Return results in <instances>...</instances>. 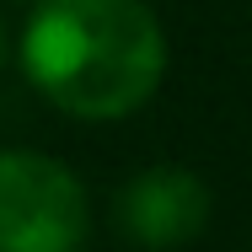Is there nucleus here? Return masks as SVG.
I'll return each mask as SVG.
<instances>
[{"mask_svg": "<svg viewBox=\"0 0 252 252\" xmlns=\"http://www.w3.org/2000/svg\"><path fill=\"white\" fill-rule=\"evenodd\" d=\"M86 242V188L38 151H0V252H75Z\"/></svg>", "mask_w": 252, "mask_h": 252, "instance_id": "2", "label": "nucleus"}, {"mask_svg": "<svg viewBox=\"0 0 252 252\" xmlns=\"http://www.w3.org/2000/svg\"><path fill=\"white\" fill-rule=\"evenodd\" d=\"M27 81L75 118H124L151 102L166 38L140 0H43L22 32Z\"/></svg>", "mask_w": 252, "mask_h": 252, "instance_id": "1", "label": "nucleus"}, {"mask_svg": "<svg viewBox=\"0 0 252 252\" xmlns=\"http://www.w3.org/2000/svg\"><path fill=\"white\" fill-rule=\"evenodd\" d=\"M0 64H5V22H0Z\"/></svg>", "mask_w": 252, "mask_h": 252, "instance_id": "4", "label": "nucleus"}, {"mask_svg": "<svg viewBox=\"0 0 252 252\" xmlns=\"http://www.w3.org/2000/svg\"><path fill=\"white\" fill-rule=\"evenodd\" d=\"M209 220V188L188 166H145L118 193V231L134 247H183Z\"/></svg>", "mask_w": 252, "mask_h": 252, "instance_id": "3", "label": "nucleus"}]
</instances>
